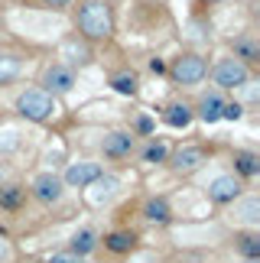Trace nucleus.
<instances>
[{
    "label": "nucleus",
    "mask_w": 260,
    "mask_h": 263,
    "mask_svg": "<svg viewBox=\"0 0 260 263\" xmlns=\"http://www.w3.org/2000/svg\"><path fill=\"white\" fill-rule=\"evenodd\" d=\"M16 110L23 114L26 120H36V124H43V120H49L55 114V101L49 91L43 88H26L23 95L16 98Z\"/></svg>",
    "instance_id": "nucleus-2"
},
{
    "label": "nucleus",
    "mask_w": 260,
    "mask_h": 263,
    "mask_svg": "<svg viewBox=\"0 0 260 263\" xmlns=\"http://www.w3.org/2000/svg\"><path fill=\"white\" fill-rule=\"evenodd\" d=\"M143 215L150 221H156V224H166V221H169V201L166 198H150L146 208H143Z\"/></svg>",
    "instance_id": "nucleus-19"
},
{
    "label": "nucleus",
    "mask_w": 260,
    "mask_h": 263,
    "mask_svg": "<svg viewBox=\"0 0 260 263\" xmlns=\"http://www.w3.org/2000/svg\"><path fill=\"white\" fill-rule=\"evenodd\" d=\"M221 117H228V120H241V117H244V107L237 104V101H234V104H225Z\"/></svg>",
    "instance_id": "nucleus-26"
},
{
    "label": "nucleus",
    "mask_w": 260,
    "mask_h": 263,
    "mask_svg": "<svg viewBox=\"0 0 260 263\" xmlns=\"http://www.w3.org/2000/svg\"><path fill=\"white\" fill-rule=\"evenodd\" d=\"M33 192H36V198H43V201H59L62 198V179H59L55 173H39L33 179Z\"/></svg>",
    "instance_id": "nucleus-7"
},
{
    "label": "nucleus",
    "mask_w": 260,
    "mask_h": 263,
    "mask_svg": "<svg viewBox=\"0 0 260 263\" xmlns=\"http://www.w3.org/2000/svg\"><path fill=\"white\" fill-rule=\"evenodd\" d=\"M169 72H173V78H176L179 85H198L205 78L208 68H205V59L202 55H179Z\"/></svg>",
    "instance_id": "nucleus-4"
},
{
    "label": "nucleus",
    "mask_w": 260,
    "mask_h": 263,
    "mask_svg": "<svg viewBox=\"0 0 260 263\" xmlns=\"http://www.w3.org/2000/svg\"><path fill=\"white\" fill-rule=\"evenodd\" d=\"M23 75V59L13 52H0V85H10Z\"/></svg>",
    "instance_id": "nucleus-13"
},
{
    "label": "nucleus",
    "mask_w": 260,
    "mask_h": 263,
    "mask_svg": "<svg viewBox=\"0 0 260 263\" xmlns=\"http://www.w3.org/2000/svg\"><path fill=\"white\" fill-rule=\"evenodd\" d=\"M65 55H68V62H85V59H88V49L78 46V43H65Z\"/></svg>",
    "instance_id": "nucleus-25"
},
{
    "label": "nucleus",
    "mask_w": 260,
    "mask_h": 263,
    "mask_svg": "<svg viewBox=\"0 0 260 263\" xmlns=\"http://www.w3.org/2000/svg\"><path fill=\"white\" fill-rule=\"evenodd\" d=\"M150 68H153V72L159 75V72H166V65H163V59H153V62H150Z\"/></svg>",
    "instance_id": "nucleus-30"
},
{
    "label": "nucleus",
    "mask_w": 260,
    "mask_h": 263,
    "mask_svg": "<svg viewBox=\"0 0 260 263\" xmlns=\"http://www.w3.org/2000/svg\"><path fill=\"white\" fill-rule=\"evenodd\" d=\"M49 263H85V260L75 257V254H52V257H49Z\"/></svg>",
    "instance_id": "nucleus-27"
},
{
    "label": "nucleus",
    "mask_w": 260,
    "mask_h": 263,
    "mask_svg": "<svg viewBox=\"0 0 260 263\" xmlns=\"http://www.w3.org/2000/svg\"><path fill=\"white\" fill-rule=\"evenodd\" d=\"M98 176H101V166H98V163L78 159V163H68L62 185H72V189H88V185H91V182H95Z\"/></svg>",
    "instance_id": "nucleus-6"
},
{
    "label": "nucleus",
    "mask_w": 260,
    "mask_h": 263,
    "mask_svg": "<svg viewBox=\"0 0 260 263\" xmlns=\"http://www.w3.org/2000/svg\"><path fill=\"white\" fill-rule=\"evenodd\" d=\"M95 244H98V237H95V231H78V234H72V244H68V247H72V254L75 257H82V254H91V250H95Z\"/></svg>",
    "instance_id": "nucleus-17"
},
{
    "label": "nucleus",
    "mask_w": 260,
    "mask_h": 263,
    "mask_svg": "<svg viewBox=\"0 0 260 263\" xmlns=\"http://www.w3.org/2000/svg\"><path fill=\"white\" fill-rule=\"evenodd\" d=\"M101 146H104V156H114V159L130 156V149H134V134H127V130H114V134L104 137Z\"/></svg>",
    "instance_id": "nucleus-11"
},
{
    "label": "nucleus",
    "mask_w": 260,
    "mask_h": 263,
    "mask_svg": "<svg viewBox=\"0 0 260 263\" xmlns=\"http://www.w3.org/2000/svg\"><path fill=\"white\" fill-rule=\"evenodd\" d=\"M237 195H241V182H237L234 176H218L212 185H208V198L212 201H234Z\"/></svg>",
    "instance_id": "nucleus-10"
},
{
    "label": "nucleus",
    "mask_w": 260,
    "mask_h": 263,
    "mask_svg": "<svg viewBox=\"0 0 260 263\" xmlns=\"http://www.w3.org/2000/svg\"><path fill=\"white\" fill-rule=\"evenodd\" d=\"M225 104L228 101L221 98V91H205L202 95V101H198V117L205 120V124H218L221 120V110H225Z\"/></svg>",
    "instance_id": "nucleus-8"
},
{
    "label": "nucleus",
    "mask_w": 260,
    "mask_h": 263,
    "mask_svg": "<svg viewBox=\"0 0 260 263\" xmlns=\"http://www.w3.org/2000/svg\"><path fill=\"white\" fill-rule=\"evenodd\" d=\"M91 185H95V192L88 195V198H91V205H104L107 198H114V195H117V189H121V179H117V176H104V173H101V176L91 182Z\"/></svg>",
    "instance_id": "nucleus-12"
},
{
    "label": "nucleus",
    "mask_w": 260,
    "mask_h": 263,
    "mask_svg": "<svg viewBox=\"0 0 260 263\" xmlns=\"http://www.w3.org/2000/svg\"><path fill=\"white\" fill-rule=\"evenodd\" d=\"M111 88L117 91V95H137V78L127 75V72H121V75L111 78Z\"/></svg>",
    "instance_id": "nucleus-22"
},
{
    "label": "nucleus",
    "mask_w": 260,
    "mask_h": 263,
    "mask_svg": "<svg viewBox=\"0 0 260 263\" xmlns=\"http://www.w3.org/2000/svg\"><path fill=\"white\" fill-rule=\"evenodd\" d=\"M247 263H260V260H247Z\"/></svg>",
    "instance_id": "nucleus-32"
},
{
    "label": "nucleus",
    "mask_w": 260,
    "mask_h": 263,
    "mask_svg": "<svg viewBox=\"0 0 260 263\" xmlns=\"http://www.w3.org/2000/svg\"><path fill=\"white\" fill-rule=\"evenodd\" d=\"M78 29L88 36V39H107L111 36V10H107L104 0H85L78 7Z\"/></svg>",
    "instance_id": "nucleus-1"
},
{
    "label": "nucleus",
    "mask_w": 260,
    "mask_h": 263,
    "mask_svg": "<svg viewBox=\"0 0 260 263\" xmlns=\"http://www.w3.org/2000/svg\"><path fill=\"white\" fill-rule=\"evenodd\" d=\"M43 4H46V7H52V10H62V7L72 4V0H43Z\"/></svg>",
    "instance_id": "nucleus-29"
},
{
    "label": "nucleus",
    "mask_w": 260,
    "mask_h": 263,
    "mask_svg": "<svg viewBox=\"0 0 260 263\" xmlns=\"http://www.w3.org/2000/svg\"><path fill=\"white\" fill-rule=\"evenodd\" d=\"M20 205H23V189H20V185H4V189H0V208L16 211Z\"/></svg>",
    "instance_id": "nucleus-20"
},
{
    "label": "nucleus",
    "mask_w": 260,
    "mask_h": 263,
    "mask_svg": "<svg viewBox=\"0 0 260 263\" xmlns=\"http://www.w3.org/2000/svg\"><path fill=\"white\" fill-rule=\"evenodd\" d=\"M166 159H169V146L163 140H156V143H150L143 149V163H166Z\"/></svg>",
    "instance_id": "nucleus-21"
},
{
    "label": "nucleus",
    "mask_w": 260,
    "mask_h": 263,
    "mask_svg": "<svg viewBox=\"0 0 260 263\" xmlns=\"http://www.w3.org/2000/svg\"><path fill=\"white\" fill-rule=\"evenodd\" d=\"M237 250H241L247 260H260V237L257 234H244L241 244H237Z\"/></svg>",
    "instance_id": "nucleus-23"
},
{
    "label": "nucleus",
    "mask_w": 260,
    "mask_h": 263,
    "mask_svg": "<svg viewBox=\"0 0 260 263\" xmlns=\"http://www.w3.org/2000/svg\"><path fill=\"white\" fill-rule=\"evenodd\" d=\"M7 257H10V244H7L4 237H0V260H7Z\"/></svg>",
    "instance_id": "nucleus-31"
},
{
    "label": "nucleus",
    "mask_w": 260,
    "mask_h": 263,
    "mask_svg": "<svg viewBox=\"0 0 260 263\" xmlns=\"http://www.w3.org/2000/svg\"><path fill=\"white\" fill-rule=\"evenodd\" d=\"M205 163V149L202 146H182V149H176L173 153V166L176 173H192V169H198Z\"/></svg>",
    "instance_id": "nucleus-9"
},
{
    "label": "nucleus",
    "mask_w": 260,
    "mask_h": 263,
    "mask_svg": "<svg viewBox=\"0 0 260 263\" xmlns=\"http://www.w3.org/2000/svg\"><path fill=\"white\" fill-rule=\"evenodd\" d=\"M234 59L237 62H260V43L251 36H241V39H234Z\"/></svg>",
    "instance_id": "nucleus-14"
},
{
    "label": "nucleus",
    "mask_w": 260,
    "mask_h": 263,
    "mask_svg": "<svg viewBox=\"0 0 260 263\" xmlns=\"http://www.w3.org/2000/svg\"><path fill=\"white\" fill-rule=\"evenodd\" d=\"M237 211H241V218L251 221V224H257V221H260V201H257V198H247Z\"/></svg>",
    "instance_id": "nucleus-24"
},
{
    "label": "nucleus",
    "mask_w": 260,
    "mask_h": 263,
    "mask_svg": "<svg viewBox=\"0 0 260 263\" xmlns=\"http://www.w3.org/2000/svg\"><path fill=\"white\" fill-rule=\"evenodd\" d=\"M134 244H137V237L127 234V231H114V234L104 237V247L114 250V254H130V250H134Z\"/></svg>",
    "instance_id": "nucleus-16"
},
{
    "label": "nucleus",
    "mask_w": 260,
    "mask_h": 263,
    "mask_svg": "<svg viewBox=\"0 0 260 263\" xmlns=\"http://www.w3.org/2000/svg\"><path fill=\"white\" fill-rule=\"evenodd\" d=\"M43 91H49V95H68V91L75 88V68L72 65H49L46 75H43Z\"/></svg>",
    "instance_id": "nucleus-5"
},
{
    "label": "nucleus",
    "mask_w": 260,
    "mask_h": 263,
    "mask_svg": "<svg viewBox=\"0 0 260 263\" xmlns=\"http://www.w3.org/2000/svg\"><path fill=\"white\" fill-rule=\"evenodd\" d=\"M234 169L247 179H254L260 173V156L257 153H234Z\"/></svg>",
    "instance_id": "nucleus-18"
},
{
    "label": "nucleus",
    "mask_w": 260,
    "mask_h": 263,
    "mask_svg": "<svg viewBox=\"0 0 260 263\" xmlns=\"http://www.w3.org/2000/svg\"><path fill=\"white\" fill-rule=\"evenodd\" d=\"M137 130H143V134H150V130H153V120H150V117H140V120H137Z\"/></svg>",
    "instance_id": "nucleus-28"
},
{
    "label": "nucleus",
    "mask_w": 260,
    "mask_h": 263,
    "mask_svg": "<svg viewBox=\"0 0 260 263\" xmlns=\"http://www.w3.org/2000/svg\"><path fill=\"white\" fill-rule=\"evenodd\" d=\"M247 82H251V72H247V65L237 62L234 55H228V59H221V62L215 65V85H218V91H221V88H241Z\"/></svg>",
    "instance_id": "nucleus-3"
},
{
    "label": "nucleus",
    "mask_w": 260,
    "mask_h": 263,
    "mask_svg": "<svg viewBox=\"0 0 260 263\" xmlns=\"http://www.w3.org/2000/svg\"><path fill=\"white\" fill-rule=\"evenodd\" d=\"M166 124L176 127V130H185L189 124H192V107L189 104H169L166 107Z\"/></svg>",
    "instance_id": "nucleus-15"
}]
</instances>
